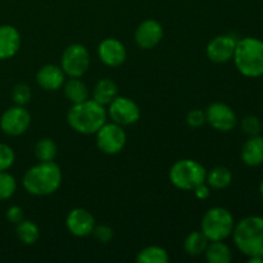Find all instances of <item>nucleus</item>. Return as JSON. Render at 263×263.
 <instances>
[{
	"instance_id": "5",
	"label": "nucleus",
	"mask_w": 263,
	"mask_h": 263,
	"mask_svg": "<svg viewBox=\"0 0 263 263\" xmlns=\"http://www.w3.org/2000/svg\"><path fill=\"white\" fill-rule=\"evenodd\" d=\"M235 220L229 210L223 207L210 208L200 222V231L210 241L225 240L233 234Z\"/></svg>"
},
{
	"instance_id": "33",
	"label": "nucleus",
	"mask_w": 263,
	"mask_h": 263,
	"mask_svg": "<svg viewBox=\"0 0 263 263\" xmlns=\"http://www.w3.org/2000/svg\"><path fill=\"white\" fill-rule=\"evenodd\" d=\"M5 217L9 222L12 223H20L21 221L23 220V210L18 205H12L7 210V213H5Z\"/></svg>"
},
{
	"instance_id": "24",
	"label": "nucleus",
	"mask_w": 263,
	"mask_h": 263,
	"mask_svg": "<svg viewBox=\"0 0 263 263\" xmlns=\"http://www.w3.org/2000/svg\"><path fill=\"white\" fill-rule=\"evenodd\" d=\"M139 263H167L170 261L168 252L158 246H149L136 254Z\"/></svg>"
},
{
	"instance_id": "35",
	"label": "nucleus",
	"mask_w": 263,
	"mask_h": 263,
	"mask_svg": "<svg viewBox=\"0 0 263 263\" xmlns=\"http://www.w3.org/2000/svg\"><path fill=\"white\" fill-rule=\"evenodd\" d=\"M248 262L249 263H263V257H258V256L248 257Z\"/></svg>"
},
{
	"instance_id": "34",
	"label": "nucleus",
	"mask_w": 263,
	"mask_h": 263,
	"mask_svg": "<svg viewBox=\"0 0 263 263\" xmlns=\"http://www.w3.org/2000/svg\"><path fill=\"white\" fill-rule=\"evenodd\" d=\"M193 192H194L197 199L205 200L210 198L211 187L208 186V184H205V182H202V184H199L198 186H195L194 189H193Z\"/></svg>"
},
{
	"instance_id": "19",
	"label": "nucleus",
	"mask_w": 263,
	"mask_h": 263,
	"mask_svg": "<svg viewBox=\"0 0 263 263\" xmlns=\"http://www.w3.org/2000/svg\"><path fill=\"white\" fill-rule=\"evenodd\" d=\"M116 97H118V86L113 80L102 79L92 89V99L102 105H108Z\"/></svg>"
},
{
	"instance_id": "13",
	"label": "nucleus",
	"mask_w": 263,
	"mask_h": 263,
	"mask_svg": "<svg viewBox=\"0 0 263 263\" xmlns=\"http://www.w3.org/2000/svg\"><path fill=\"white\" fill-rule=\"evenodd\" d=\"M163 39V27L156 20H145L138 26L135 31V43L139 48L153 49Z\"/></svg>"
},
{
	"instance_id": "29",
	"label": "nucleus",
	"mask_w": 263,
	"mask_h": 263,
	"mask_svg": "<svg viewBox=\"0 0 263 263\" xmlns=\"http://www.w3.org/2000/svg\"><path fill=\"white\" fill-rule=\"evenodd\" d=\"M241 130L248 136L259 135L262 130V123L257 116L249 115L241 120Z\"/></svg>"
},
{
	"instance_id": "25",
	"label": "nucleus",
	"mask_w": 263,
	"mask_h": 263,
	"mask_svg": "<svg viewBox=\"0 0 263 263\" xmlns=\"http://www.w3.org/2000/svg\"><path fill=\"white\" fill-rule=\"evenodd\" d=\"M18 239L26 246H32L40 238V229L35 222L28 220H22L20 223H17L15 228Z\"/></svg>"
},
{
	"instance_id": "12",
	"label": "nucleus",
	"mask_w": 263,
	"mask_h": 263,
	"mask_svg": "<svg viewBox=\"0 0 263 263\" xmlns=\"http://www.w3.org/2000/svg\"><path fill=\"white\" fill-rule=\"evenodd\" d=\"M238 39L234 35H218L208 43L205 53L213 63H226L231 61Z\"/></svg>"
},
{
	"instance_id": "31",
	"label": "nucleus",
	"mask_w": 263,
	"mask_h": 263,
	"mask_svg": "<svg viewBox=\"0 0 263 263\" xmlns=\"http://www.w3.org/2000/svg\"><path fill=\"white\" fill-rule=\"evenodd\" d=\"M186 122L190 127L198 128L205 123V112L202 109H192L186 116Z\"/></svg>"
},
{
	"instance_id": "17",
	"label": "nucleus",
	"mask_w": 263,
	"mask_h": 263,
	"mask_svg": "<svg viewBox=\"0 0 263 263\" xmlns=\"http://www.w3.org/2000/svg\"><path fill=\"white\" fill-rule=\"evenodd\" d=\"M21 48V35L10 25L0 26V61L13 58Z\"/></svg>"
},
{
	"instance_id": "27",
	"label": "nucleus",
	"mask_w": 263,
	"mask_h": 263,
	"mask_svg": "<svg viewBox=\"0 0 263 263\" xmlns=\"http://www.w3.org/2000/svg\"><path fill=\"white\" fill-rule=\"evenodd\" d=\"M17 181L7 171H0V200H7L14 195Z\"/></svg>"
},
{
	"instance_id": "7",
	"label": "nucleus",
	"mask_w": 263,
	"mask_h": 263,
	"mask_svg": "<svg viewBox=\"0 0 263 263\" xmlns=\"http://www.w3.org/2000/svg\"><path fill=\"white\" fill-rule=\"evenodd\" d=\"M95 135L99 151L108 156L121 153L127 141V135L123 130V126L116 122H105Z\"/></svg>"
},
{
	"instance_id": "36",
	"label": "nucleus",
	"mask_w": 263,
	"mask_h": 263,
	"mask_svg": "<svg viewBox=\"0 0 263 263\" xmlns=\"http://www.w3.org/2000/svg\"><path fill=\"white\" fill-rule=\"evenodd\" d=\"M259 193H261V195L263 197V180L261 181V184H259Z\"/></svg>"
},
{
	"instance_id": "8",
	"label": "nucleus",
	"mask_w": 263,
	"mask_h": 263,
	"mask_svg": "<svg viewBox=\"0 0 263 263\" xmlns=\"http://www.w3.org/2000/svg\"><path fill=\"white\" fill-rule=\"evenodd\" d=\"M61 67L66 76L81 79L90 67L89 50L81 44H72L62 54Z\"/></svg>"
},
{
	"instance_id": "6",
	"label": "nucleus",
	"mask_w": 263,
	"mask_h": 263,
	"mask_svg": "<svg viewBox=\"0 0 263 263\" xmlns=\"http://www.w3.org/2000/svg\"><path fill=\"white\" fill-rule=\"evenodd\" d=\"M207 170L194 159H180L170 168L168 179L175 187L180 190H193L202 182H205Z\"/></svg>"
},
{
	"instance_id": "18",
	"label": "nucleus",
	"mask_w": 263,
	"mask_h": 263,
	"mask_svg": "<svg viewBox=\"0 0 263 263\" xmlns=\"http://www.w3.org/2000/svg\"><path fill=\"white\" fill-rule=\"evenodd\" d=\"M241 161L249 167L263 164V138L261 135L249 136L240 152Z\"/></svg>"
},
{
	"instance_id": "11",
	"label": "nucleus",
	"mask_w": 263,
	"mask_h": 263,
	"mask_svg": "<svg viewBox=\"0 0 263 263\" xmlns=\"http://www.w3.org/2000/svg\"><path fill=\"white\" fill-rule=\"evenodd\" d=\"M205 122L220 133H230L238 123V118L233 108L225 103L215 102L205 109Z\"/></svg>"
},
{
	"instance_id": "32",
	"label": "nucleus",
	"mask_w": 263,
	"mask_h": 263,
	"mask_svg": "<svg viewBox=\"0 0 263 263\" xmlns=\"http://www.w3.org/2000/svg\"><path fill=\"white\" fill-rule=\"evenodd\" d=\"M92 235L100 243H108L110 239L113 238V230L112 228L107 225H95L94 230H92Z\"/></svg>"
},
{
	"instance_id": "4",
	"label": "nucleus",
	"mask_w": 263,
	"mask_h": 263,
	"mask_svg": "<svg viewBox=\"0 0 263 263\" xmlns=\"http://www.w3.org/2000/svg\"><path fill=\"white\" fill-rule=\"evenodd\" d=\"M234 244L247 257H263V217L248 216L235 223Z\"/></svg>"
},
{
	"instance_id": "1",
	"label": "nucleus",
	"mask_w": 263,
	"mask_h": 263,
	"mask_svg": "<svg viewBox=\"0 0 263 263\" xmlns=\"http://www.w3.org/2000/svg\"><path fill=\"white\" fill-rule=\"evenodd\" d=\"M62 170L54 161L39 162L23 175L22 185L26 192L36 197L54 194L61 187Z\"/></svg>"
},
{
	"instance_id": "20",
	"label": "nucleus",
	"mask_w": 263,
	"mask_h": 263,
	"mask_svg": "<svg viewBox=\"0 0 263 263\" xmlns=\"http://www.w3.org/2000/svg\"><path fill=\"white\" fill-rule=\"evenodd\" d=\"M63 90L66 98L72 104H77L89 99V87L80 80V77H69V80L64 82Z\"/></svg>"
},
{
	"instance_id": "14",
	"label": "nucleus",
	"mask_w": 263,
	"mask_h": 263,
	"mask_svg": "<svg viewBox=\"0 0 263 263\" xmlns=\"http://www.w3.org/2000/svg\"><path fill=\"white\" fill-rule=\"evenodd\" d=\"M66 226L73 236L85 238L91 235L95 228V218L85 208H74L67 215Z\"/></svg>"
},
{
	"instance_id": "2",
	"label": "nucleus",
	"mask_w": 263,
	"mask_h": 263,
	"mask_svg": "<svg viewBox=\"0 0 263 263\" xmlns=\"http://www.w3.org/2000/svg\"><path fill=\"white\" fill-rule=\"evenodd\" d=\"M108 113L104 105L94 99L77 103L71 107L67 115V121L72 130L82 135H92L107 122Z\"/></svg>"
},
{
	"instance_id": "16",
	"label": "nucleus",
	"mask_w": 263,
	"mask_h": 263,
	"mask_svg": "<svg viewBox=\"0 0 263 263\" xmlns=\"http://www.w3.org/2000/svg\"><path fill=\"white\" fill-rule=\"evenodd\" d=\"M36 81L41 89L46 91H57L63 87L66 82V73L62 67L57 64H45L36 73Z\"/></svg>"
},
{
	"instance_id": "22",
	"label": "nucleus",
	"mask_w": 263,
	"mask_h": 263,
	"mask_svg": "<svg viewBox=\"0 0 263 263\" xmlns=\"http://www.w3.org/2000/svg\"><path fill=\"white\" fill-rule=\"evenodd\" d=\"M205 182H207L211 189H226L233 182V172L230 171V168L225 166L213 167L211 171L207 172Z\"/></svg>"
},
{
	"instance_id": "26",
	"label": "nucleus",
	"mask_w": 263,
	"mask_h": 263,
	"mask_svg": "<svg viewBox=\"0 0 263 263\" xmlns=\"http://www.w3.org/2000/svg\"><path fill=\"white\" fill-rule=\"evenodd\" d=\"M58 154V146L49 138L41 139L35 145V156L39 162H51Z\"/></svg>"
},
{
	"instance_id": "23",
	"label": "nucleus",
	"mask_w": 263,
	"mask_h": 263,
	"mask_svg": "<svg viewBox=\"0 0 263 263\" xmlns=\"http://www.w3.org/2000/svg\"><path fill=\"white\" fill-rule=\"evenodd\" d=\"M210 240L202 231H193L186 236L184 241V249L189 256L198 257L204 254Z\"/></svg>"
},
{
	"instance_id": "28",
	"label": "nucleus",
	"mask_w": 263,
	"mask_h": 263,
	"mask_svg": "<svg viewBox=\"0 0 263 263\" xmlns=\"http://www.w3.org/2000/svg\"><path fill=\"white\" fill-rule=\"evenodd\" d=\"M12 99L15 105H22L25 107L28 102L31 100V89L27 84H17L13 87L12 91Z\"/></svg>"
},
{
	"instance_id": "3",
	"label": "nucleus",
	"mask_w": 263,
	"mask_h": 263,
	"mask_svg": "<svg viewBox=\"0 0 263 263\" xmlns=\"http://www.w3.org/2000/svg\"><path fill=\"white\" fill-rule=\"evenodd\" d=\"M233 59L243 76L249 79L263 76V41L253 36L238 39Z\"/></svg>"
},
{
	"instance_id": "15",
	"label": "nucleus",
	"mask_w": 263,
	"mask_h": 263,
	"mask_svg": "<svg viewBox=\"0 0 263 263\" xmlns=\"http://www.w3.org/2000/svg\"><path fill=\"white\" fill-rule=\"evenodd\" d=\"M99 59L108 67H118L126 61L127 51L125 45L120 40L113 37H107L100 41L98 46Z\"/></svg>"
},
{
	"instance_id": "21",
	"label": "nucleus",
	"mask_w": 263,
	"mask_h": 263,
	"mask_svg": "<svg viewBox=\"0 0 263 263\" xmlns=\"http://www.w3.org/2000/svg\"><path fill=\"white\" fill-rule=\"evenodd\" d=\"M204 254L210 263H230L233 261V252L223 240L210 241Z\"/></svg>"
},
{
	"instance_id": "10",
	"label": "nucleus",
	"mask_w": 263,
	"mask_h": 263,
	"mask_svg": "<svg viewBox=\"0 0 263 263\" xmlns=\"http://www.w3.org/2000/svg\"><path fill=\"white\" fill-rule=\"evenodd\" d=\"M31 115L22 105H14L5 110L0 117V128L9 136H20L28 130Z\"/></svg>"
},
{
	"instance_id": "9",
	"label": "nucleus",
	"mask_w": 263,
	"mask_h": 263,
	"mask_svg": "<svg viewBox=\"0 0 263 263\" xmlns=\"http://www.w3.org/2000/svg\"><path fill=\"white\" fill-rule=\"evenodd\" d=\"M108 117L112 122L118 123L121 126H130L140 120V108L127 97H116L112 102L108 104Z\"/></svg>"
},
{
	"instance_id": "30",
	"label": "nucleus",
	"mask_w": 263,
	"mask_h": 263,
	"mask_svg": "<svg viewBox=\"0 0 263 263\" xmlns=\"http://www.w3.org/2000/svg\"><path fill=\"white\" fill-rule=\"evenodd\" d=\"M15 161V154L12 146L0 143V171H8Z\"/></svg>"
}]
</instances>
